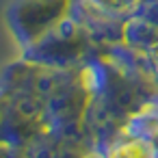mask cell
<instances>
[{"label":"cell","instance_id":"6da1fadb","mask_svg":"<svg viewBox=\"0 0 158 158\" xmlns=\"http://www.w3.org/2000/svg\"><path fill=\"white\" fill-rule=\"evenodd\" d=\"M108 158H149V152L141 141H126L119 143Z\"/></svg>","mask_w":158,"mask_h":158}]
</instances>
